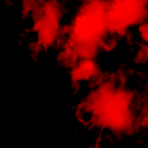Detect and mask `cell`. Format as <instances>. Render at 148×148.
Segmentation results:
<instances>
[{"mask_svg":"<svg viewBox=\"0 0 148 148\" xmlns=\"http://www.w3.org/2000/svg\"><path fill=\"white\" fill-rule=\"evenodd\" d=\"M99 71V66L96 59H80L71 66V79L77 84H87L92 79H96Z\"/></svg>","mask_w":148,"mask_h":148,"instance_id":"3","label":"cell"},{"mask_svg":"<svg viewBox=\"0 0 148 148\" xmlns=\"http://www.w3.org/2000/svg\"><path fill=\"white\" fill-rule=\"evenodd\" d=\"M141 35H143V38H145V44H148V23L143 25V28H141Z\"/></svg>","mask_w":148,"mask_h":148,"instance_id":"4","label":"cell"},{"mask_svg":"<svg viewBox=\"0 0 148 148\" xmlns=\"http://www.w3.org/2000/svg\"><path fill=\"white\" fill-rule=\"evenodd\" d=\"M148 5L139 0H122V2L108 4L106 19L108 30L112 33H122L127 28L141 23L146 18Z\"/></svg>","mask_w":148,"mask_h":148,"instance_id":"2","label":"cell"},{"mask_svg":"<svg viewBox=\"0 0 148 148\" xmlns=\"http://www.w3.org/2000/svg\"><path fill=\"white\" fill-rule=\"evenodd\" d=\"M106 11L108 4H87L73 21V42H103V37L110 32Z\"/></svg>","mask_w":148,"mask_h":148,"instance_id":"1","label":"cell"}]
</instances>
